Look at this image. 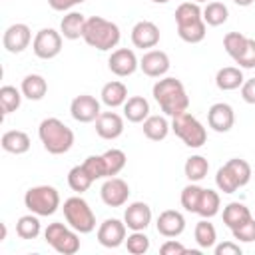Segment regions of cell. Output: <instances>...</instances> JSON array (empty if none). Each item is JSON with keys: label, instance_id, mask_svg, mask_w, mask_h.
<instances>
[{"label": "cell", "instance_id": "obj_20", "mask_svg": "<svg viewBox=\"0 0 255 255\" xmlns=\"http://www.w3.org/2000/svg\"><path fill=\"white\" fill-rule=\"evenodd\" d=\"M155 227H157V233L167 237V239L179 237L185 231V217L175 209H165V211L159 213V217L155 221Z\"/></svg>", "mask_w": 255, "mask_h": 255}, {"label": "cell", "instance_id": "obj_22", "mask_svg": "<svg viewBox=\"0 0 255 255\" xmlns=\"http://www.w3.org/2000/svg\"><path fill=\"white\" fill-rule=\"evenodd\" d=\"M243 82H245V78H243V72L239 66H225V68L217 70V74H215V86L221 92H233V90L241 88Z\"/></svg>", "mask_w": 255, "mask_h": 255}, {"label": "cell", "instance_id": "obj_40", "mask_svg": "<svg viewBox=\"0 0 255 255\" xmlns=\"http://www.w3.org/2000/svg\"><path fill=\"white\" fill-rule=\"evenodd\" d=\"M126 249L131 255H143L149 251V237L143 231H131V235L126 237Z\"/></svg>", "mask_w": 255, "mask_h": 255}, {"label": "cell", "instance_id": "obj_29", "mask_svg": "<svg viewBox=\"0 0 255 255\" xmlns=\"http://www.w3.org/2000/svg\"><path fill=\"white\" fill-rule=\"evenodd\" d=\"M209 171V161L203 157V155H189L185 159V165H183V173L189 181L197 183L201 181Z\"/></svg>", "mask_w": 255, "mask_h": 255}, {"label": "cell", "instance_id": "obj_10", "mask_svg": "<svg viewBox=\"0 0 255 255\" xmlns=\"http://www.w3.org/2000/svg\"><path fill=\"white\" fill-rule=\"evenodd\" d=\"M100 197L102 201L108 205V207H122L128 203V197H129V185L126 179L122 177H108L104 183H102V189H100Z\"/></svg>", "mask_w": 255, "mask_h": 255}, {"label": "cell", "instance_id": "obj_51", "mask_svg": "<svg viewBox=\"0 0 255 255\" xmlns=\"http://www.w3.org/2000/svg\"><path fill=\"white\" fill-rule=\"evenodd\" d=\"M191 2H197V4H201V2H209V0H191Z\"/></svg>", "mask_w": 255, "mask_h": 255}, {"label": "cell", "instance_id": "obj_43", "mask_svg": "<svg viewBox=\"0 0 255 255\" xmlns=\"http://www.w3.org/2000/svg\"><path fill=\"white\" fill-rule=\"evenodd\" d=\"M231 233H233V239H237L241 243H253L255 241V219L251 217L247 223L231 229Z\"/></svg>", "mask_w": 255, "mask_h": 255}, {"label": "cell", "instance_id": "obj_16", "mask_svg": "<svg viewBox=\"0 0 255 255\" xmlns=\"http://www.w3.org/2000/svg\"><path fill=\"white\" fill-rule=\"evenodd\" d=\"M169 66V56L163 50H147L139 58V70L149 78H163Z\"/></svg>", "mask_w": 255, "mask_h": 255}, {"label": "cell", "instance_id": "obj_35", "mask_svg": "<svg viewBox=\"0 0 255 255\" xmlns=\"http://www.w3.org/2000/svg\"><path fill=\"white\" fill-rule=\"evenodd\" d=\"M229 18V10L223 2H207L203 8V22L207 26H221Z\"/></svg>", "mask_w": 255, "mask_h": 255}, {"label": "cell", "instance_id": "obj_37", "mask_svg": "<svg viewBox=\"0 0 255 255\" xmlns=\"http://www.w3.org/2000/svg\"><path fill=\"white\" fill-rule=\"evenodd\" d=\"M201 193H203V187L197 185V183H193V181H189V185H185V187L181 189V197H179L181 207H183L185 211H189V213H197Z\"/></svg>", "mask_w": 255, "mask_h": 255}, {"label": "cell", "instance_id": "obj_17", "mask_svg": "<svg viewBox=\"0 0 255 255\" xmlns=\"http://www.w3.org/2000/svg\"><path fill=\"white\" fill-rule=\"evenodd\" d=\"M207 124H209V128L213 131L227 133L233 128V124H235V112H233V108L229 104H225V102L213 104L209 108V112H207Z\"/></svg>", "mask_w": 255, "mask_h": 255}, {"label": "cell", "instance_id": "obj_1", "mask_svg": "<svg viewBox=\"0 0 255 255\" xmlns=\"http://www.w3.org/2000/svg\"><path fill=\"white\" fill-rule=\"evenodd\" d=\"M151 94H153V100L157 102V106L161 108L163 116H177L181 112H187L189 108V96L185 92V86L177 80V78H161L153 84L151 88Z\"/></svg>", "mask_w": 255, "mask_h": 255}, {"label": "cell", "instance_id": "obj_28", "mask_svg": "<svg viewBox=\"0 0 255 255\" xmlns=\"http://www.w3.org/2000/svg\"><path fill=\"white\" fill-rule=\"evenodd\" d=\"M20 90H22V96H24V98H28V100H32V102H38V100H42V98L46 96V92H48V82H46L44 76H40V74H28V76L22 80Z\"/></svg>", "mask_w": 255, "mask_h": 255}, {"label": "cell", "instance_id": "obj_18", "mask_svg": "<svg viewBox=\"0 0 255 255\" xmlns=\"http://www.w3.org/2000/svg\"><path fill=\"white\" fill-rule=\"evenodd\" d=\"M124 223L131 231H145L151 223V207L143 201H133L124 211Z\"/></svg>", "mask_w": 255, "mask_h": 255}, {"label": "cell", "instance_id": "obj_50", "mask_svg": "<svg viewBox=\"0 0 255 255\" xmlns=\"http://www.w3.org/2000/svg\"><path fill=\"white\" fill-rule=\"evenodd\" d=\"M151 2H155V4H167L169 0H151Z\"/></svg>", "mask_w": 255, "mask_h": 255}, {"label": "cell", "instance_id": "obj_14", "mask_svg": "<svg viewBox=\"0 0 255 255\" xmlns=\"http://www.w3.org/2000/svg\"><path fill=\"white\" fill-rule=\"evenodd\" d=\"M70 114H72V118H74L76 122H80V124H92V122H96V118L102 114L100 102H98L94 96H90V94H80V96H76V98L72 100V104H70Z\"/></svg>", "mask_w": 255, "mask_h": 255}, {"label": "cell", "instance_id": "obj_36", "mask_svg": "<svg viewBox=\"0 0 255 255\" xmlns=\"http://www.w3.org/2000/svg\"><path fill=\"white\" fill-rule=\"evenodd\" d=\"M247 44H249V38H247L245 34H241V32H227V34L223 36V48H225V52L233 58V62L245 52Z\"/></svg>", "mask_w": 255, "mask_h": 255}, {"label": "cell", "instance_id": "obj_34", "mask_svg": "<svg viewBox=\"0 0 255 255\" xmlns=\"http://www.w3.org/2000/svg\"><path fill=\"white\" fill-rule=\"evenodd\" d=\"M92 183H94V179L88 175V171L84 169L82 163H80V165H74V167L68 171V185H70L72 191H76V193L82 195L84 191L90 189Z\"/></svg>", "mask_w": 255, "mask_h": 255}, {"label": "cell", "instance_id": "obj_27", "mask_svg": "<svg viewBox=\"0 0 255 255\" xmlns=\"http://www.w3.org/2000/svg\"><path fill=\"white\" fill-rule=\"evenodd\" d=\"M251 209L245 205V203H239V201H231L223 207V223L229 227V229H235L243 223H247L251 219Z\"/></svg>", "mask_w": 255, "mask_h": 255}, {"label": "cell", "instance_id": "obj_15", "mask_svg": "<svg viewBox=\"0 0 255 255\" xmlns=\"http://www.w3.org/2000/svg\"><path fill=\"white\" fill-rule=\"evenodd\" d=\"M159 28L151 20H139L131 28V44L141 50H151L159 44Z\"/></svg>", "mask_w": 255, "mask_h": 255}, {"label": "cell", "instance_id": "obj_8", "mask_svg": "<svg viewBox=\"0 0 255 255\" xmlns=\"http://www.w3.org/2000/svg\"><path fill=\"white\" fill-rule=\"evenodd\" d=\"M44 239L54 251H58L62 255H74L80 251L78 231L72 229L70 225L60 223V221H54L44 229Z\"/></svg>", "mask_w": 255, "mask_h": 255}, {"label": "cell", "instance_id": "obj_3", "mask_svg": "<svg viewBox=\"0 0 255 255\" xmlns=\"http://www.w3.org/2000/svg\"><path fill=\"white\" fill-rule=\"evenodd\" d=\"M84 42L90 48H96L100 52H110L112 48H116L120 44L122 32L120 26L112 20H106L102 16H90L86 20V28H84Z\"/></svg>", "mask_w": 255, "mask_h": 255}, {"label": "cell", "instance_id": "obj_48", "mask_svg": "<svg viewBox=\"0 0 255 255\" xmlns=\"http://www.w3.org/2000/svg\"><path fill=\"white\" fill-rule=\"evenodd\" d=\"M82 2H86V0H48L50 8L56 10V12H66V10H70V8H74Z\"/></svg>", "mask_w": 255, "mask_h": 255}, {"label": "cell", "instance_id": "obj_33", "mask_svg": "<svg viewBox=\"0 0 255 255\" xmlns=\"http://www.w3.org/2000/svg\"><path fill=\"white\" fill-rule=\"evenodd\" d=\"M219 207H221V197H219V193L213 191V189H205V187H203L197 213H199L201 217L209 219V217H213V215L219 213Z\"/></svg>", "mask_w": 255, "mask_h": 255}, {"label": "cell", "instance_id": "obj_32", "mask_svg": "<svg viewBox=\"0 0 255 255\" xmlns=\"http://www.w3.org/2000/svg\"><path fill=\"white\" fill-rule=\"evenodd\" d=\"M22 90L14 88V86H2L0 88V110L2 116H8L12 112H16L22 104Z\"/></svg>", "mask_w": 255, "mask_h": 255}, {"label": "cell", "instance_id": "obj_38", "mask_svg": "<svg viewBox=\"0 0 255 255\" xmlns=\"http://www.w3.org/2000/svg\"><path fill=\"white\" fill-rule=\"evenodd\" d=\"M102 157H104V163H106L108 177L118 175V173H120V171L126 167V161H128L126 153H124L122 149H118V147H112V149L104 151V153H102Z\"/></svg>", "mask_w": 255, "mask_h": 255}, {"label": "cell", "instance_id": "obj_2", "mask_svg": "<svg viewBox=\"0 0 255 255\" xmlns=\"http://www.w3.org/2000/svg\"><path fill=\"white\" fill-rule=\"evenodd\" d=\"M175 24L177 36L187 44L203 42L207 34V24L203 22V10L197 2H183L175 10Z\"/></svg>", "mask_w": 255, "mask_h": 255}, {"label": "cell", "instance_id": "obj_49", "mask_svg": "<svg viewBox=\"0 0 255 255\" xmlns=\"http://www.w3.org/2000/svg\"><path fill=\"white\" fill-rule=\"evenodd\" d=\"M237 6H241V8H247V6H251L255 0H233Z\"/></svg>", "mask_w": 255, "mask_h": 255}, {"label": "cell", "instance_id": "obj_13", "mask_svg": "<svg viewBox=\"0 0 255 255\" xmlns=\"http://www.w3.org/2000/svg\"><path fill=\"white\" fill-rule=\"evenodd\" d=\"M126 231H128V225L124 221H120L116 217L106 219L98 227V241H100V245H104L108 249H116L126 243V237H128Z\"/></svg>", "mask_w": 255, "mask_h": 255}, {"label": "cell", "instance_id": "obj_6", "mask_svg": "<svg viewBox=\"0 0 255 255\" xmlns=\"http://www.w3.org/2000/svg\"><path fill=\"white\" fill-rule=\"evenodd\" d=\"M24 205L30 213L40 217L54 215L60 207V193L52 185H34L24 193Z\"/></svg>", "mask_w": 255, "mask_h": 255}, {"label": "cell", "instance_id": "obj_11", "mask_svg": "<svg viewBox=\"0 0 255 255\" xmlns=\"http://www.w3.org/2000/svg\"><path fill=\"white\" fill-rule=\"evenodd\" d=\"M32 40H34L32 30L22 22L10 24L2 34V44H4L6 52H10V54H22L30 46Z\"/></svg>", "mask_w": 255, "mask_h": 255}, {"label": "cell", "instance_id": "obj_45", "mask_svg": "<svg viewBox=\"0 0 255 255\" xmlns=\"http://www.w3.org/2000/svg\"><path fill=\"white\" fill-rule=\"evenodd\" d=\"M159 253H161V255H183V253H187V247L171 237V239H167V241L159 247Z\"/></svg>", "mask_w": 255, "mask_h": 255}, {"label": "cell", "instance_id": "obj_7", "mask_svg": "<svg viewBox=\"0 0 255 255\" xmlns=\"http://www.w3.org/2000/svg\"><path fill=\"white\" fill-rule=\"evenodd\" d=\"M171 129L187 147L197 149L207 141V129L189 112H181V114L173 116L171 118Z\"/></svg>", "mask_w": 255, "mask_h": 255}, {"label": "cell", "instance_id": "obj_42", "mask_svg": "<svg viewBox=\"0 0 255 255\" xmlns=\"http://www.w3.org/2000/svg\"><path fill=\"white\" fill-rule=\"evenodd\" d=\"M84 169L88 171V175L96 181V179H102V177H108V171H106V163H104V157L102 155H88L84 159Z\"/></svg>", "mask_w": 255, "mask_h": 255}, {"label": "cell", "instance_id": "obj_30", "mask_svg": "<svg viewBox=\"0 0 255 255\" xmlns=\"http://www.w3.org/2000/svg\"><path fill=\"white\" fill-rule=\"evenodd\" d=\"M193 237H195V243H197L201 249H211V247H215V243H217L215 225L209 223V221L203 217L201 221H197L195 231H193Z\"/></svg>", "mask_w": 255, "mask_h": 255}, {"label": "cell", "instance_id": "obj_5", "mask_svg": "<svg viewBox=\"0 0 255 255\" xmlns=\"http://www.w3.org/2000/svg\"><path fill=\"white\" fill-rule=\"evenodd\" d=\"M62 209H64L66 223L72 229H76L78 233L86 235V233H92L96 229V215L84 197H80V195L68 197L62 205Z\"/></svg>", "mask_w": 255, "mask_h": 255}, {"label": "cell", "instance_id": "obj_39", "mask_svg": "<svg viewBox=\"0 0 255 255\" xmlns=\"http://www.w3.org/2000/svg\"><path fill=\"white\" fill-rule=\"evenodd\" d=\"M225 165H227V169L233 173V177L237 179L239 187H243V185H247V183L251 181V165H249L245 159H241V157H231L229 161H225Z\"/></svg>", "mask_w": 255, "mask_h": 255}, {"label": "cell", "instance_id": "obj_26", "mask_svg": "<svg viewBox=\"0 0 255 255\" xmlns=\"http://www.w3.org/2000/svg\"><path fill=\"white\" fill-rule=\"evenodd\" d=\"M143 135L147 137V139H151V141H161V139H165L167 137V133H169V129H171V124L167 122V118L165 116H147L145 120H143Z\"/></svg>", "mask_w": 255, "mask_h": 255}, {"label": "cell", "instance_id": "obj_41", "mask_svg": "<svg viewBox=\"0 0 255 255\" xmlns=\"http://www.w3.org/2000/svg\"><path fill=\"white\" fill-rule=\"evenodd\" d=\"M215 185H217V189L223 191V193H235V191L239 189L237 179L233 177V173L227 169L225 163H223V165L217 169V173H215Z\"/></svg>", "mask_w": 255, "mask_h": 255}, {"label": "cell", "instance_id": "obj_24", "mask_svg": "<svg viewBox=\"0 0 255 255\" xmlns=\"http://www.w3.org/2000/svg\"><path fill=\"white\" fill-rule=\"evenodd\" d=\"M100 96H102V102H104L110 110H112V108H120V106H124L126 100H128V88H126L124 82L112 80V82L104 84Z\"/></svg>", "mask_w": 255, "mask_h": 255}, {"label": "cell", "instance_id": "obj_31", "mask_svg": "<svg viewBox=\"0 0 255 255\" xmlns=\"http://www.w3.org/2000/svg\"><path fill=\"white\" fill-rule=\"evenodd\" d=\"M40 215L36 213H28V215H22L18 221H16V235L20 239H36L42 231V225H40Z\"/></svg>", "mask_w": 255, "mask_h": 255}, {"label": "cell", "instance_id": "obj_47", "mask_svg": "<svg viewBox=\"0 0 255 255\" xmlns=\"http://www.w3.org/2000/svg\"><path fill=\"white\" fill-rule=\"evenodd\" d=\"M241 98L247 104L255 106V78H249V80L243 82V86H241Z\"/></svg>", "mask_w": 255, "mask_h": 255}, {"label": "cell", "instance_id": "obj_23", "mask_svg": "<svg viewBox=\"0 0 255 255\" xmlns=\"http://www.w3.org/2000/svg\"><path fill=\"white\" fill-rule=\"evenodd\" d=\"M86 16L82 12H68L62 22H60V34L66 40H78L84 36V28H86Z\"/></svg>", "mask_w": 255, "mask_h": 255}, {"label": "cell", "instance_id": "obj_46", "mask_svg": "<svg viewBox=\"0 0 255 255\" xmlns=\"http://www.w3.org/2000/svg\"><path fill=\"white\" fill-rule=\"evenodd\" d=\"M213 251H215V255H241V253H243L241 247H239V243H235V241L215 243Z\"/></svg>", "mask_w": 255, "mask_h": 255}, {"label": "cell", "instance_id": "obj_44", "mask_svg": "<svg viewBox=\"0 0 255 255\" xmlns=\"http://www.w3.org/2000/svg\"><path fill=\"white\" fill-rule=\"evenodd\" d=\"M235 64H237L239 68H245V70L255 68V40H253V38H249V44H247L245 52L235 60Z\"/></svg>", "mask_w": 255, "mask_h": 255}, {"label": "cell", "instance_id": "obj_21", "mask_svg": "<svg viewBox=\"0 0 255 255\" xmlns=\"http://www.w3.org/2000/svg\"><path fill=\"white\" fill-rule=\"evenodd\" d=\"M0 145L4 151L8 153H14V155H22L30 149L32 141H30V135L22 129H8L2 133L0 137Z\"/></svg>", "mask_w": 255, "mask_h": 255}, {"label": "cell", "instance_id": "obj_25", "mask_svg": "<svg viewBox=\"0 0 255 255\" xmlns=\"http://www.w3.org/2000/svg\"><path fill=\"white\" fill-rule=\"evenodd\" d=\"M149 116V102L143 96H131L124 104V118L131 124H143Z\"/></svg>", "mask_w": 255, "mask_h": 255}, {"label": "cell", "instance_id": "obj_19", "mask_svg": "<svg viewBox=\"0 0 255 255\" xmlns=\"http://www.w3.org/2000/svg\"><path fill=\"white\" fill-rule=\"evenodd\" d=\"M94 124H96V133L102 139H118L124 133V118L116 112H102Z\"/></svg>", "mask_w": 255, "mask_h": 255}, {"label": "cell", "instance_id": "obj_12", "mask_svg": "<svg viewBox=\"0 0 255 255\" xmlns=\"http://www.w3.org/2000/svg\"><path fill=\"white\" fill-rule=\"evenodd\" d=\"M108 68L118 78H126V76H131L139 68V60L133 50L118 48V50H112V54L108 58Z\"/></svg>", "mask_w": 255, "mask_h": 255}, {"label": "cell", "instance_id": "obj_4", "mask_svg": "<svg viewBox=\"0 0 255 255\" xmlns=\"http://www.w3.org/2000/svg\"><path fill=\"white\" fill-rule=\"evenodd\" d=\"M38 137L44 149L52 155H62L74 145V131L58 118H46L38 126Z\"/></svg>", "mask_w": 255, "mask_h": 255}, {"label": "cell", "instance_id": "obj_9", "mask_svg": "<svg viewBox=\"0 0 255 255\" xmlns=\"http://www.w3.org/2000/svg\"><path fill=\"white\" fill-rule=\"evenodd\" d=\"M62 34L54 28H42L32 40V52L40 60H52L62 52Z\"/></svg>", "mask_w": 255, "mask_h": 255}]
</instances>
